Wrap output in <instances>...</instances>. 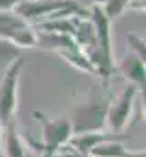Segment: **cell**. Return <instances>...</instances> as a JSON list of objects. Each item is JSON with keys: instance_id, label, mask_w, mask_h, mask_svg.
Segmentation results:
<instances>
[{"instance_id": "obj_1", "label": "cell", "mask_w": 146, "mask_h": 157, "mask_svg": "<svg viewBox=\"0 0 146 157\" xmlns=\"http://www.w3.org/2000/svg\"><path fill=\"white\" fill-rule=\"evenodd\" d=\"M15 13L24 22H42L44 18L53 20L60 17H71L82 13L75 0H22Z\"/></svg>"}, {"instance_id": "obj_2", "label": "cell", "mask_w": 146, "mask_h": 157, "mask_svg": "<svg viewBox=\"0 0 146 157\" xmlns=\"http://www.w3.org/2000/svg\"><path fill=\"white\" fill-rule=\"evenodd\" d=\"M108 104H110L108 99H104L97 93H91L84 102L77 104L73 108V115L70 119L73 135L104 130Z\"/></svg>"}, {"instance_id": "obj_3", "label": "cell", "mask_w": 146, "mask_h": 157, "mask_svg": "<svg viewBox=\"0 0 146 157\" xmlns=\"http://www.w3.org/2000/svg\"><path fill=\"white\" fill-rule=\"evenodd\" d=\"M90 20L95 28V40H97V73L108 78L113 71V40H111V20L104 15L101 6H91Z\"/></svg>"}, {"instance_id": "obj_4", "label": "cell", "mask_w": 146, "mask_h": 157, "mask_svg": "<svg viewBox=\"0 0 146 157\" xmlns=\"http://www.w3.org/2000/svg\"><path fill=\"white\" fill-rule=\"evenodd\" d=\"M24 70V59H15L0 78V126L4 128L11 121L18 108V82Z\"/></svg>"}, {"instance_id": "obj_5", "label": "cell", "mask_w": 146, "mask_h": 157, "mask_svg": "<svg viewBox=\"0 0 146 157\" xmlns=\"http://www.w3.org/2000/svg\"><path fill=\"white\" fill-rule=\"evenodd\" d=\"M38 122L42 124V152L46 157H53L60 148H64L73 135L70 119H48L42 113H35Z\"/></svg>"}, {"instance_id": "obj_6", "label": "cell", "mask_w": 146, "mask_h": 157, "mask_svg": "<svg viewBox=\"0 0 146 157\" xmlns=\"http://www.w3.org/2000/svg\"><path fill=\"white\" fill-rule=\"evenodd\" d=\"M137 95H139V90L133 86V84H128L113 102L108 104V112H106V124H108L110 132L119 135L126 130L132 113H133V108H135V101H137Z\"/></svg>"}, {"instance_id": "obj_7", "label": "cell", "mask_w": 146, "mask_h": 157, "mask_svg": "<svg viewBox=\"0 0 146 157\" xmlns=\"http://www.w3.org/2000/svg\"><path fill=\"white\" fill-rule=\"evenodd\" d=\"M119 71H121V75L124 78H128L130 84H133L139 91L141 90L144 91V73H146L144 60H141L135 53L128 51L122 57V60L119 64Z\"/></svg>"}, {"instance_id": "obj_8", "label": "cell", "mask_w": 146, "mask_h": 157, "mask_svg": "<svg viewBox=\"0 0 146 157\" xmlns=\"http://www.w3.org/2000/svg\"><path fill=\"white\" fill-rule=\"evenodd\" d=\"M0 150L4 157H24L26 155V144L17 130L15 121L6 124L2 128V137H0Z\"/></svg>"}, {"instance_id": "obj_9", "label": "cell", "mask_w": 146, "mask_h": 157, "mask_svg": "<svg viewBox=\"0 0 146 157\" xmlns=\"http://www.w3.org/2000/svg\"><path fill=\"white\" fill-rule=\"evenodd\" d=\"M117 135L111 133V132H90V133H77V135H71L70 141H68V146L73 148L75 152L82 154V155H88L97 144L104 143V141H110V139H115Z\"/></svg>"}, {"instance_id": "obj_10", "label": "cell", "mask_w": 146, "mask_h": 157, "mask_svg": "<svg viewBox=\"0 0 146 157\" xmlns=\"http://www.w3.org/2000/svg\"><path fill=\"white\" fill-rule=\"evenodd\" d=\"M132 154L133 152L124 148L122 143H119L115 139H110V141H104V143L97 144L88 155L90 157H132Z\"/></svg>"}, {"instance_id": "obj_11", "label": "cell", "mask_w": 146, "mask_h": 157, "mask_svg": "<svg viewBox=\"0 0 146 157\" xmlns=\"http://www.w3.org/2000/svg\"><path fill=\"white\" fill-rule=\"evenodd\" d=\"M9 42H11V44H15L18 49H22V48H35L36 42H38V33H36L33 28L26 26L24 29L17 31Z\"/></svg>"}, {"instance_id": "obj_12", "label": "cell", "mask_w": 146, "mask_h": 157, "mask_svg": "<svg viewBox=\"0 0 146 157\" xmlns=\"http://www.w3.org/2000/svg\"><path fill=\"white\" fill-rule=\"evenodd\" d=\"M18 57H20V49L15 44H11L6 39H0V71H6L7 66Z\"/></svg>"}, {"instance_id": "obj_13", "label": "cell", "mask_w": 146, "mask_h": 157, "mask_svg": "<svg viewBox=\"0 0 146 157\" xmlns=\"http://www.w3.org/2000/svg\"><path fill=\"white\" fill-rule=\"evenodd\" d=\"M130 2L132 0H108L104 6H101L102 7V11H104V15L108 17L110 20H113V18H117L126 7H130Z\"/></svg>"}, {"instance_id": "obj_14", "label": "cell", "mask_w": 146, "mask_h": 157, "mask_svg": "<svg viewBox=\"0 0 146 157\" xmlns=\"http://www.w3.org/2000/svg\"><path fill=\"white\" fill-rule=\"evenodd\" d=\"M128 46H130V51L132 53H135L141 60H146V44L144 40L141 39V37H137V35H128Z\"/></svg>"}, {"instance_id": "obj_15", "label": "cell", "mask_w": 146, "mask_h": 157, "mask_svg": "<svg viewBox=\"0 0 146 157\" xmlns=\"http://www.w3.org/2000/svg\"><path fill=\"white\" fill-rule=\"evenodd\" d=\"M20 2H22V0H0V13L15 11V7H17Z\"/></svg>"}, {"instance_id": "obj_16", "label": "cell", "mask_w": 146, "mask_h": 157, "mask_svg": "<svg viewBox=\"0 0 146 157\" xmlns=\"http://www.w3.org/2000/svg\"><path fill=\"white\" fill-rule=\"evenodd\" d=\"M57 154H59V157H90V155H82V154H79V152H75V150L70 148L68 144H66L64 148H60Z\"/></svg>"}, {"instance_id": "obj_17", "label": "cell", "mask_w": 146, "mask_h": 157, "mask_svg": "<svg viewBox=\"0 0 146 157\" xmlns=\"http://www.w3.org/2000/svg\"><path fill=\"white\" fill-rule=\"evenodd\" d=\"M82 2H88V4H91V6H104L108 0H82Z\"/></svg>"}, {"instance_id": "obj_18", "label": "cell", "mask_w": 146, "mask_h": 157, "mask_svg": "<svg viewBox=\"0 0 146 157\" xmlns=\"http://www.w3.org/2000/svg\"><path fill=\"white\" fill-rule=\"evenodd\" d=\"M24 157H36V155H35V154H31V152H26V155H24Z\"/></svg>"}, {"instance_id": "obj_19", "label": "cell", "mask_w": 146, "mask_h": 157, "mask_svg": "<svg viewBox=\"0 0 146 157\" xmlns=\"http://www.w3.org/2000/svg\"><path fill=\"white\" fill-rule=\"evenodd\" d=\"M0 137H2V126H0Z\"/></svg>"}]
</instances>
